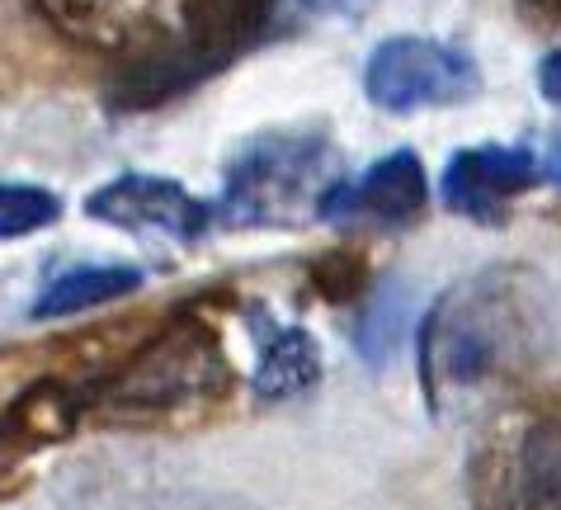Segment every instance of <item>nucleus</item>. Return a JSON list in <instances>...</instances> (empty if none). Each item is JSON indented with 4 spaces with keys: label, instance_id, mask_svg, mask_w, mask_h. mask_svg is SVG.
<instances>
[{
    "label": "nucleus",
    "instance_id": "1",
    "mask_svg": "<svg viewBox=\"0 0 561 510\" xmlns=\"http://www.w3.org/2000/svg\"><path fill=\"white\" fill-rule=\"evenodd\" d=\"M557 350V298L528 265H486L434 298L420 327V383L439 416L510 393Z\"/></svg>",
    "mask_w": 561,
    "mask_h": 510
},
{
    "label": "nucleus",
    "instance_id": "2",
    "mask_svg": "<svg viewBox=\"0 0 561 510\" xmlns=\"http://www.w3.org/2000/svg\"><path fill=\"white\" fill-rule=\"evenodd\" d=\"M340 184V151L325 133H264L227 170L222 218L237 227H298L325 218Z\"/></svg>",
    "mask_w": 561,
    "mask_h": 510
},
{
    "label": "nucleus",
    "instance_id": "3",
    "mask_svg": "<svg viewBox=\"0 0 561 510\" xmlns=\"http://www.w3.org/2000/svg\"><path fill=\"white\" fill-rule=\"evenodd\" d=\"M278 0H184L180 38H156L142 48V86L151 100H180L184 90L204 86L208 76L231 67L241 53L270 34Z\"/></svg>",
    "mask_w": 561,
    "mask_h": 510
},
{
    "label": "nucleus",
    "instance_id": "4",
    "mask_svg": "<svg viewBox=\"0 0 561 510\" xmlns=\"http://www.w3.org/2000/svg\"><path fill=\"white\" fill-rule=\"evenodd\" d=\"M477 510H561V393L472 458Z\"/></svg>",
    "mask_w": 561,
    "mask_h": 510
},
{
    "label": "nucleus",
    "instance_id": "5",
    "mask_svg": "<svg viewBox=\"0 0 561 510\" xmlns=\"http://www.w3.org/2000/svg\"><path fill=\"white\" fill-rule=\"evenodd\" d=\"M477 90H481L477 61L439 38L397 34L378 43L364 67V95L387 114L444 110V104L472 100Z\"/></svg>",
    "mask_w": 561,
    "mask_h": 510
},
{
    "label": "nucleus",
    "instance_id": "6",
    "mask_svg": "<svg viewBox=\"0 0 561 510\" xmlns=\"http://www.w3.org/2000/svg\"><path fill=\"white\" fill-rule=\"evenodd\" d=\"M222 354L198 327H180L161 336L151 350L133 360V369L118 378L114 401L128 411H165L175 401H194L222 383Z\"/></svg>",
    "mask_w": 561,
    "mask_h": 510
},
{
    "label": "nucleus",
    "instance_id": "7",
    "mask_svg": "<svg viewBox=\"0 0 561 510\" xmlns=\"http://www.w3.org/2000/svg\"><path fill=\"white\" fill-rule=\"evenodd\" d=\"M85 213L100 223H114L123 231H142V237H170V241H198L208 231L213 208L175 180L161 175H123L108 180L104 190L85 199Z\"/></svg>",
    "mask_w": 561,
    "mask_h": 510
},
{
    "label": "nucleus",
    "instance_id": "8",
    "mask_svg": "<svg viewBox=\"0 0 561 510\" xmlns=\"http://www.w3.org/2000/svg\"><path fill=\"white\" fill-rule=\"evenodd\" d=\"M542 166L528 147H467L458 151L444 170V204L462 213L472 223H495L505 218V208L514 204L519 194H528L538 184Z\"/></svg>",
    "mask_w": 561,
    "mask_h": 510
},
{
    "label": "nucleus",
    "instance_id": "9",
    "mask_svg": "<svg viewBox=\"0 0 561 510\" xmlns=\"http://www.w3.org/2000/svg\"><path fill=\"white\" fill-rule=\"evenodd\" d=\"M430 204V180L415 151H392L378 166H368L358 180H345L325 204V223H378L407 227Z\"/></svg>",
    "mask_w": 561,
    "mask_h": 510
},
{
    "label": "nucleus",
    "instance_id": "10",
    "mask_svg": "<svg viewBox=\"0 0 561 510\" xmlns=\"http://www.w3.org/2000/svg\"><path fill=\"white\" fill-rule=\"evenodd\" d=\"M255 340H260V364H255V393L260 397H298L321 378V350L302 327H284V321H260L255 317Z\"/></svg>",
    "mask_w": 561,
    "mask_h": 510
},
{
    "label": "nucleus",
    "instance_id": "11",
    "mask_svg": "<svg viewBox=\"0 0 561 510\" xmlns=\"http://www.w3.org/2000/svg\"><path fill=\"white\" fill-rule=\"evenodd\" d=\"M137 288H142V270H133V265H76V270H61L57 280L38 293L34 317L85 313V307L128 298Z\"/></svg>",
    "mask_w": 561,
    "mask_h": 510
},
{
    "label": "nucleus",
    "instance_id": "12",
    "mask_svg": "<svg viewBox=\"0 0 561 510\" xmlns=\"http://www.w3.org/2000/svg\"><path fill=\"white\" fill-rule=\"evenodd\" d=\"M10 5L34 10L76 43H95V48H114L123 34V0H10Z\"/></svg>",
    "mask_w": 561,
    "mask_h": 510
},
{
    "label": "nucleus",
    "instance_id": "13",
    "mask_svg": "<svg viewBox=\"0 0 561 510\" xmlns=\"http://www.w3.org/2000/svg\"><path fill=\"white\" fill-rule=\"evenodd\" d=\"M61 218V199L38 184H0V241L28 237Z\"/></svg>",
    "mask_w": 561,
    "mask_h": 510
},
{
    "label": "nucleus",
    "instance_id": "14",
    "mask_svg": "<svg viewBox=\"0 0 561 510\" xmlns=\"http://www.w3.org/2000/svg\"><path fill=\"white\" fill-rule=\"evenodd\" d=\"M401 331H407V288H387L378 303L358 321V350H364L368 364L392 360L401 345Z\"/></svg>",
    "mask_w": 561,
    "mask_h": 510
},
{
    "label": "nucleus",
    "instance_id": "15",
    "mask_svg": "<svg viewBox=\"0 0 561 510\" xmlns=\"http://www.w3.org/2000/svg\"><path fill=\"white\" fill-rule=\"evenodd\" d=\"M538 86H542V95H548L552 104H561V53H548V57H542Z\"/></svg>",
    "mask_w": 561,
    "mask_h": 510
},
{
    "label": "nucleus",
    "instance_id": "16",
    "mask_svg": "<svg viewBox=\"0 0 561 510\" xmlns=\"http://www.w3.org/2000/svg\"><path fill=\"white\" fill-rule=\"evenodd\" d=\"M542 175H548L552 184H561V133L548 143V157H542Z\"/></svg>",
    "mask_w": 561,
    "mask_h": 510
},
{
    "label": "nucleus",
    "instance_id": "17",
    "mask_svg": "<svg viewBox=\"0 0 561 510\" xmlns=\"http://www.w3.org/2000/svg\"><path fill=\"white\" fill-rule=\"evenodd\" d=\"M524 10H534V14H542V20L561 24V0H524Z\"/></svg>",
    "mask_w": 561,
    "mask_h": 510
},
{
    "label": "nucleus",
    "instance_id": "18",
    "mask_svg": "<svg viewBox=\"0 0 561 510\" xmlns=\"http://www.w3.org/2000/svg\"><path fill=\"white\" fill-rule=\"evenodd\" d=\"M307 5H317V10H368L373 0H307Z\"/></svg>",
    "mask_w": 561,
    "mask_h": 510
}]
</instances>
